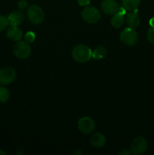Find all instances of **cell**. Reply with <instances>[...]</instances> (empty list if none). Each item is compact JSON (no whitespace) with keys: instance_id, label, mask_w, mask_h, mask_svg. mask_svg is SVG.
Segmentation results:
<instances>
[{"instance_id":"6da1fadb","label":"cell","mask_w":154,"mask_h":155,"mask_svg":"<svg viewBox=\"0 0 154 155\" xmlns=\"http://www.w3.org/2000/svg\"><path fill=\"white\" fill-rule=\"evenodd\" d=\"M72 56L75 61L85 63L90 61L92 58V51L86 45L79 44L72 48Z\"/></svg>"},{"instance_id":"7a4b0ae2","label":"cell","mask_w":154,"mask_h":155,"mask_svg":"<svg viewBox=\"0 0 154 155\" xmlns=\"http://www.w3.org/2000/svg\"><path fill=\"white\" fill-rule=\"evenodd\" d=\"M27 16L29 21L35 25L41 24L45 20V13L42 8L37 5L29 6L27 10Z\"/></svg>"},{"instance_id":"3957f363","label":"cell","mask_w":154,"mask_h":155,"mask_svg":"<svg viewBox=\"0 0 154 155\" xmlns=\"http://www.w3.org/2000/svg\"><path fill=\"white\" fill-rule=\"evenodd\" d=\"M121 42L126 45L133 46L136 45L138 42V34L137 32L134 30V28L128 27L124 29L120 33L119 36Z\"/></svg>"},{"instance_id":"277c9868","label":"cell","mask_w":154,"mask_h":155,"mask_svg":"<svg viewBox=\"0 0 154 155\" xmlns=\"http://www.w3.org/2000/svg\"><path fill=\"white\" fill-rule=\"evenodd\" d=\"M13 53L19 59H26L31 54V47L27 41L19 40L13 47Z\"/></svg>"},{"instance_id":"5b68a950","label":"cell","mask_w":154,"mask_h":155,"mask_svg":"<svg viewBox=\"0 0 154 155\" xmlns=\"http://www.w3.org/2000/svg\"><path fill=\"white\" fill-rule=\"evenodd\" d=\"M82 18L88 24H96L101 20V15L99 11L92 6H86L81 13Z\"/></svg>"},{"instance_id":"8992f818","label":"cell","mask_w":154,"mask_h":155,"mask_svg":"<svg viewBox=\"0 0 154 155\" xmlns=\"http://www.w3.org/2000/svg\"><path fill=\"white\" fill-rule=\"evenodd\" d=\"M17 77L16 71L14 68H3L0 69V85L6 86L13 83Z\"/></svg>"},{"instance_id":"52a82bcc","label":"cell","mask_w":154,"mask_h":155,"mask_svg":"<svg viewBox=\"0 0 154 155\" xmlns=\"http://www.w3.org/2000/svg\"><path fill=\"white\" fill-rule=\"evenodd\" d=\"M78 128L81 133L88 135L95 130V123L90 117H83L78 120Z\"/></svg>"},{"instance_id":"ba28073f","label":"cell","mask_w":154,"mask_h":155,"mask_svg":"<svg viewBox=\"0 0 154 155\" xmlns=\"http://www.w3.org/2000/svg\"><path fill=\"white\" fill-rule=\"evenodd\" d=\"M148 147L147 141L143 136H138L134 139L131 145V151L132 154H140L146 151Z\"/></svg>"},{"instance_id":"9c48e42d","label":"cell","mask_w":154,"mask_h":155,"mask_svg":"<svg viewBox=\"0 0 154 155\" xmlns=\"http://www.w3.org/2000/svg\"><path fill=\"white\" fill-rule=\"evenodd\" d=\"M101 9L106 15H113L119 10V6L115 0H103L101 4Z\"/></svg>"},{"instance_id":"30bf717a","label":"cell","mask_w":154,"mask_h":155,"mask_svg":"<svg viewBox=\"0 0 154 155\" xmlns=\"http://www.w3.org/2000/svg\"><path fill=\"white\" fill-rule=\"evenodd\" d=\"M9 25L14 27H18L23 23L25 19V15L21 11H14L12 12L8 17Z\"/></svg>"},{"instance_id":"8fae6325","label":"cell","mask_w":154,"mask_h":155,"mask_svg":"<svg viewBox=\"0 0 154 155\" xmlns=\"http://www.w3.org/2000/svg\"><path fill=\"white\" fill-rule=\"evenodd\" d=\"M7 36L8 39L15 41V42H18L22 39L23 32L18 27L11 26L7 30Z\"/></svg>"},{"instance_id":"7c38bea8","label":"cell","mask_w":154,"mask_h":155,"mask_svg":"<svg viewBox=\"0 0 154 155\" xmlns=\"http://www.w3.org/2000/svg\"><path fill=\"white\" fill-rule=\"evenodd\" d=\"M91 143L94 147L96 148H102L106 143V138L102 133H95L91 137Z\"/></svg>"},{"instance_id":"4fadbf2b","label":"cell","mask_w":154,"mask_h":155,"mask_svg":"<svg viewBox=\"0 0 154 155\" xmlns=\"http://www.w3.org/2000/svg\"><path fill=\"white\" fill-rule=\"evenodd\" d=\"M125 21H126V24H128V27H131V28H135V27H138L140 23L139 15H137V12H133V11L132 12L128 13L127 15Z\"/></svg>"},{"instance_id":"5bb4252c","label":"cell","mask_w":154,"mask_h":155,"mask_svg":"<svg viewBox=\"0 0 154 155\" xmlns=\"http://www.w3.org/2000/svg\"><path fill=\"white\" fill-rule=\"evenodd\" d=\"M124 16L125 15H122L119 12L113 15V17L111 18V20H110L111 25L115 28H119V27H122L124 24V22H125V17Z\"/></svg>"},{"instance_id":"9a60e30c","label":"cell","mask_w":154,"mask_h":155,"mask_svg":"<svg viewBox=\"0 0 154 155\" xmlns=\"http://www.w3.org/2000/svg\"><path fill=\"white\" fill-rule=\"evenodd\" d=\"M107 55V49L103 45H99L92 51V58L95 60H101Z\"/></svg>"},{"instance_id":"2e32d148","label":"cell","mask_w":154,"mask_h":155,"mask_svg":"<svg viewBox=\"0 0 154 155\" xmlns=\"http://www.w3.org/2000/svg\"><path fill=\"white\" fill-rule=\"evenodd\" d=\"M140 3V0H122V7L126 10L134 11L137 8Z\"/></svg>"},{"instance_id":"e0dca14e","label":"cell","mask_w":154,"mask_h":155,"mask_svg":"<svg viewBox=\"0 0 154 155\" xmlns=\"http://www.w3.org/2000/svg\"><path fill=\"white\" fill-rule=\"evenodd\" d=\"M9 98H10V92H9L8 89L2 86H0V102H7Z\"/></svg>"},{"instance_id":"ac0fdd59","label":"cell","mask_w":154,"mask_h":155,"mask_svg":"<svg viewBox=\"0 0 154 155\" xmlns=\"http://www.w3.org/2000/svg\"><path fill=\"white\" fill-rule=\"evenodd\" d=\"M9 24L8 19L6 17L0 15V32L3 31Z\"/></svg>"},{"instance_id":"d6986e66","label":"cell","mask_w":154,"mask_h":155,"mask_svg":"<svg viewBox=\"0 0 154 155\" xmlns=\"http://www.w3.org/2000/svg\"><path fill=\"white\" fill-rule=\"evenodd\" d=\"M24 38H25V41L28 42L29 43H31V42H34V40L36 39V35H35V33L32 31L27 32L25 34Z\"/></svg>"},{"instance_id":"ffe728a7","label":"cell","mask_w":154,"mask_h":155,"mask_svg":"<svg viewBox=\"0 0 154 155\" xmlns=\"http://www.w3.org/2000/svg\"><path fill=\"white\" fill-rule=\"evenodd\" d=\"M146 39L148 42L154 44V28H150L146 33Z\"/></svg>"},{"instance_id":"44dd1931","label":"cell","mask_w":154,"mask_h":155,"mask_svg":"<svg viewBox=\"0 0 154 155\" xmlns=\"http://www.w3.org/2000/svg\"><path fill=\"white\" fill-rule=\"evenodd\" d=\"M27 5H28V3H27V1H25V0H21V1H20L18 2V6L21 10H24V9H25L27 8Z\"/></svg>"},{"instance_id":"7402d4cb","label":"cell","mask_w":154,"mask_h":155,"mask_svg":"<svg viewBox=\"0 0 154 155\" xmlns=\"http://www.w3.org/2000/svg\"><path fill=\"white\" fill-rule=\"evenodd\" d=\"M79 5L81 6H88L90 4L91 0H77Z\"/></svg>"},{"instance_id":"603a6c76","label":"cell","mask_w":154,"mask_h":155,"mask_svg":"<svg viewBox=\"0 0 154 155\" xmlns=\"http://www.w3.org/2000/svg\"><path fill=\"white\" fill-rule=\"evenodd\" d=\"M130 154H132L131 150H129V151H128V150H123V151H122L121 152H119V154H122V155H125V154L127 155Z\"/></svg>"},{"instance_id":"cb8c5ba5","label":"cell","mask_w":154,"mask_h":155,"mask_svg":"<svg viewBox=\"0 0 154 155\" xmlns=\"http://www.w3.org/2000/svg\"><path fill=\"white\" fill-rule=\"evenodd\" d=\"M149 24L151 28H154V17L153 18H150V20L149 21Z\"/></svg>"},{"instance_id":"d4e9b609","label":"cell","mask_w":154,"mask_h":155,"mask_svg":"<svg viewBox=\"0 0 154 155\" xmlns=\"http://www.w3.org/2000/svg\"><path fill=\"white\" fill-rule=\"evenodd\" d=\"M6 154H5V151H3L2 150H1L0 149V155H5Z\"/></svg>"}]
</instances>
